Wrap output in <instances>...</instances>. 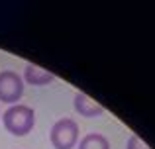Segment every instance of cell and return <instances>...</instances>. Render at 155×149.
Instances as JSON below:
<instances>
[{
  "label": "cell",
  "mask_w": 155,
  "mask_h": 149,
  "mask_svg": "<svg viewBox=\"0 0 155 149\" xmlns=\"http://www.w3.org/2000/svg\"><path fill=\"white\" fill-rule=\"evenodd\" d=\"M2 124L12 135H28L35 126V112L26 104H14L2 114Z\"/></svg>",
  "instance_id": "6da1fadb"
},
{
  "label": "cell",
  "mask_w": 155,
  "mask_h": 149,
  "mask_svg": "<svg viewBox=\"0 0 155 149\" xmlns=\"http://www.w3.org/2000/svg\"><path fill=\"white\" fill-rule=\"evenodd\" d=\"M24 96V80L16 71L0 73V100L6 104H16Z\"/></svg>",
  "instance_id": "3957f363"
},
{
  "label": "cell",
  "mask_w": 155,
  "mask_h": 149,
  "mask_svg": "<svg viewBox=\"0 0 155 149\" xmlns=\"http://www.w3.org/2000/svg\"><path fill=\"white\" fill-rule=\"evenodd\" d=\"M73 106H75L77 114L84 116V118H98V116L104 114V106L87 96L84 92H77L75 100H73Z\"/></svg>",
  "instance_id": "277c9868"
},
{
  "label": "cell",
  "mask_w": 155,
  "mask_h": 149,
  "mask_svg": "<svg viewBox=\"0 0 155 149\" xmlns=\"http://www.w3.org/2000/svg\"><path fill=\"white\" fill-rule=\"evenodd\" d=\"M24 79H26L28 84H34V86H45L55 80V75L49 73V71L41 69L39 65H34V63H28L26 71H24Z\"/></svg>",
  "instance_id": "5b68a950"
},
{
  "label": "cell",
  "mask_w": 155,
  "mask_h": 149,
  "mask_svg": "<svg viewBox=\"0 0 155 149\" xmlns=\"http://www.w3.org/2000/svg\"><path fill=\"white\" fill-rule=\"evenodd\" d=\"M77 149H110V143L102 134H87Z\"/></svg>",
  "instance_id": "8992f818"
},
{
  "label": "cell",
  "mask_w": 155,
  "mask_h": 149,
  "mask_svg": "<svg viewBox=\"0 0 155 149\" xmlns=\"http://www.w3.org/2000/svg\"><path fill=\"white\" fill-rule=\"evenodd\" d=\"M126 149H149V147H147V143L141 141L137 135H130L128 143H126Z\"/></svg>",
  "instance_id": "52a82bcc"
},
{
  "label": "cell",
  "mask_w": 155,
  "mask_h": 149,
  "mask_svg": "<svg viewBox=\"0 0 155 149\" xmlns=\"http://www.w3.org/2000/svg\"><path fill=\"white\" fill-rule=\"evenodd\" d=\"M51 145L55 149H73L79 143V124L73 118H61L49 131Z\"/></svg>",
  "instance_id": "7a4b0ae2"
}]
</instances>
